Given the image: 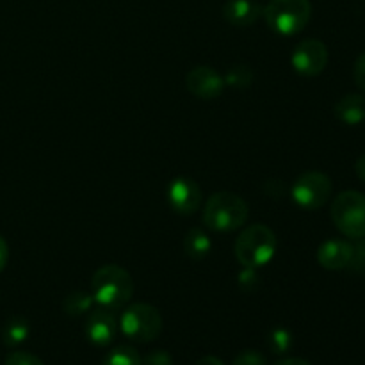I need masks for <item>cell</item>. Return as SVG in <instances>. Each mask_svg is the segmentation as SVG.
I'll return each mask as SVG.
<instances>
[{"label":"cell","mask_w":365,"mask_h":365,"mask_svg":"<svg viewBox=\"0 0 365 365\" xmlns=\"http://www.w3.org/2000/svg\"><path fill=\"white\" fill-rule=\"evenodd\" d=\"M353 78H355L356 86L365 91V52L356 57L355 66H353Z\"/></svg>","instance_id":"cell-24"},{"label":"cell","mask_w":365,"mask_h":365,"mask_svg":"<svg viewBox=\"0 0 365 365\" xmlns=\"http://www.w3.org/2000/svg\"><path fill=\"white\" fill-rule=\"evenodd\" d=\"M225 86H232L235 89L248 88L253 82V71L246 64H234L225 73Z\"/></svg>","instance_id":"cell-19"},{"label":"cell","mask_w":365,"mask_h":365,"mask_svg":"<svg viewBox=\"0 0 365 365\" xmlns=\"http://www.w3.org/2000/svg\"><path fill=\"white\" fill-rule=\"evenodd\" d=\"M195 365H225V364L221 362V360L217 359V356L209 355V356H203V359H200Z\"/></svg>","instance_id":"cell-28"},{"label":"cell","mask_w":365,"mask_h":365,"mask_svg":"<svg viewBox=\"0 0 365 365\" xmlns=\"http://www.w3.org/2000/svg\"><path fill=\"white\" fill-rule=\"evenodd\" d=\"M212 250L210 237L202 228H191L184 237V252L189 259L203 260Z\"/></svg>","instance_id":"cell-15"},{"label":"cell","mask_w":365,"mask_h":365,"mask_svg":"<svg viewBox=\"0 0 365 365\" xmlns=\"http://www.w3.org/2000/svg\"><path fill=\"white\" fill-rule=\"evenodd\" d=\"M93 302H95V299H93L91 294L82 291H75L64 298L63 310L68 314V316L78 317L82 316V314L88 312V310H91Z\"/></svg>","instance_id":"cell-17"},{"label":"cell","mask_w":365,"mask_h":365,"mask_svg":"<svg viewBox=\"0 0 365 365\" xmlns=\"http://www.w3.org/2000/svg\"><path fill=\"white\" fill-rule=\"evenodd\" d=\"M29 331H31V328H29L27 319H24V317H11L2 328L4 344L9 346V348L20 346L21 342L27 341Z\"/></svg>","instance_id":"cell-16"},{"label":"cell","mask_w":365,"mask_h":365,"mask_svg":"<svg viewBox=\"0 0 365 365\" xmlns=\"http://www.w3.org/2000/svg\"><path fill=\"white\" fill-rule=\"evenodd\" d=\"M291 63L298 73L305 77H316L327 68L328 48L319 39H303L292 50Z\"/></svg>","instance_id":"cell-8"},{"label":"cell","mask_w":365,"mask_h":365,"mask_svg":"<svg viewBox=\"0 0 365 365\" xmlns=\"http://www.w3.org/2000/svg\"><path fill=\"white\" fill-rule=\"evenodd\" d=\"M121 331L125 337L134 342H152L163 331V317L153 305L148 303H134L127 307L120 319Z\"/></svg>","instance_id":"cell-5"},{"label":"cell","mask_w":365,"mask_h":365,"mask_svg":"<svg viewBox=\"0 0 365 365\" xmlns=\"http://www.w3.org/2000/svg\"><path fill=\"white\" fill-rule=\"evenodd\" d=\"M118 331V321L113 310L98 309L89 314L86 321V335L95 346H109Z\"/></svg>","instance_id":"cell-11"},{"label":"cell","mask_w":365,"mask_h":365,"mask_svg":"<svg viewBox=\"0 0 365 365\" xmlns=\"http://www.w3.org/2000/svg\"><path fill=\"white\" fill-rule=\"evenodd\" d=\"M353 259V245L344 239H328L317 250V262L330 271H341L349 267Z\"/></svg>","instance_id":"cell-12"},{"label":"cell","mask_w":365,"mask_h":365,"mask_svg":"<svg viewBox=\"0 0 365 365\" xmlns=\"http://www.w3.org/2000/svg\"><path fill=\"white\" fill-rule=\"evenodd\" d=\"M134 294L130 273L116 264L102 266L91 278V296L100 307L118 310L127 305Z\"/></svg>","instance_id":"cell-1"},{"label":"cell","mask_w":365,"mask_h":365,"mask_svg":"<svg viewBox=\"0 0 365 365\" xmlns=\"http://www.w3.org/2000/svg\"><path fill=\"white\" fill-rule=\"evenodd\" d=\"M234 365H266V356L260 351L248 349V351H242L235 356Z\"/></svg>","instance_id":"cell-22"},{"label":"cell","mask_w":365,"mask_h":365,"mask_svg":"<svg viewBox=\"0 0 365 365\" xmlns=\"http://www.w3.org/2000/svg\"><path fill=\"white\" fill-rule=\"evenodd\" d=\"M331 220L346 237H365V195L359 191L341 192L331 203Z\"/></svg>","instance_id":"cell-6"},{"label":"cell","mask_w":365,"mask_h":365,"mask_svg":"<svg viewBox=\"0 0 365 365\" xmlns=\"http://www.w3.org/2000/svg\"><path fill=\"white\" fill-rule=\"evenodd\" d=\"M102 365H143V360L132 346H118L107 353Z\"/></svg>","instance_id":"cell-18"},{"label":"cell","mask_w":365,"mask_h":365,"mask_svg":"<svg viewBox=\"0 0 365 365\" xmlns=\"http://www.w3.org/2000/svg\"><path fill=\"white\" fill-rule=\"evenodd\" d=\"M4 365H45L36 355L27 351H14L6 359Z\"/></svg>","instance_id":"cell-21"},{"label":"cell","mask_w":365,"mask_h":365,"mask_svg":"<svg viewBox=\"0 0 365 365\" xmlns=\"http://www.w3.org/2000/svg\"><path fill=\"white\" fill-rule=\"evenodd\" d=\"M292 334L285 328H274V330L269 331L267 335V344H269V349L274 353V355H284L289 349L292 348Z\"/></svg>","instance_id":"cell-20"},{"label":"cell","mask_w":365,"mask_h":365,"mask_svg":"<svg viewBox=\"0 0 365 365\" xmlns=\"http://www.w3.org/2000/svg\"><path fill=\"white\" fill-rule=\"evenodd\" d=\"M168 200H170V205L173 207V210L189 216L195 210H198L200 203H202V189L191 178L178 177L168 185Z\"/></svg>","instance_id":"cell-9"},{"label":"cell","mask_w":365,"mask_h":365,"mask_svg":"<svg viewBox=\"0 0 365 365\" xmlns=\"http://www.w3.org/2000/svg\"><path fill=\"white\" fill-rule=\"evenodd\" d=\"M359 245L353 246V259L349 262V267L355 271H362L365 267V237L356 239Z\"/></svg>","instance_id":"cell-23"},{"label":"cell","mask_w":365,"mask_h":365,"mask_svg":"<svg viewBox=\"0 0 365 365\" xmlns=\"http://www.w3.org/2000/svg\"><path fill=\"white\" fill-rule=\"evenodd\" d=\"M335 116L339 121L355 127L365 121V96L359 93L346 95L335 103Z\"/></svg>","instance_id":"cell-14"},{"label":"cell","mask_w":365,"mask_h":365,"mask_svg":"<svg viewBox=\"0 0 365 365\" xmlns=\"http://www.w3.org/2000/svg\"><path fill=\"white\" fill-rule=\"evenodd\" d=\"M145 365H173V359L166 351H153L145 359Z\"/></svg>","instance_id":"cell-25"},{"label":"cell","mask_w":365,"mask_h":365,"mask_svg":"<svg viewBox=\"0 0 365 365\" xmlns=\"http://www.w3.org/2000/svg\"><path fill=\"white\" fill-rule=\"evenodd\" d=\"M274 365H312L310 362L303 359H284V360H278Z\"/></svg>","instance_id":"cell-29"},{"label":"cell","mask_w":365,"mask_h":365,"mask_svg":"<svg viewBox=\"0 0 365 365\" xmlns=\"http://www.w3.org/2000/svg\"><path fill=\"white\" fill-rule=\"evenodd\" d=\"M248 220V205L234 192H216L203 210V221L216 232H234Z\"/></svg>","instance_id":"cell-3"},{"label":"cell","mask_w":365,"mask_h":365,"mask_svg":"<svg viewBox=\"0 0 365 365\" xmlns=\"http://www.w3.org/2000/svg\"><path fill=\"white\" fill-rule=\"evenodd\" d=\"M334 184L328 175L321 171H305L292 185V200L305 210H317L330 200Z\"/></svg>","instance_id":"cell-7"},{"label":"cell","mask_w":365,"mask_h":365,"mask_svg":"<svg viewBox=\"0 0 365 365\" xmlns=\"http://www.w3.org/2000/svg\"><path fill=\"white\" fill-rule=\"evenodd\" d=\"M277 235L262 223L246 227L235 241V257L248 269H259L271 262L277 253Z\"/></svg>","instance_id":"cell-2"},{"label":"cell","mask_w":365,"mask_h":365,"mask_svg":"<svg viewBox=\"0 0 365 365\" xmlns=\"http://www.w3.org/2000/svg\"><path fill=\"white\" fill-rule=\"evenodd\" d=\"M269 29L282 36H294L307 27L312 16L310 0H271L262 11Z\"/></svg>","instance_id":"cell-4"},{"label":"cell","mask_w":365,"mask_h":365,"mask_svg":"<svg viewBox=\"0 0 365 365\" xmlns=\"http://www.w3.org/2000/svg\"><path fill=\"white\" fill-rule=\"evenodd\" d=\"M189 93L198 98L212 100L223 93L225 78L210 66H196L185 77Z\"/></svg>","instance_id":"cell-10"},{"label":"cell","mask_w":365,"mask_h":365,"mask_svg":"<svg viewBox=\"0 0 365 365\" xmlns=\"http://www.w3.org/2000/svg\"><path fill=\"white\" fill-rule=\"evenodd\" d=\"M7 259H9V250H7V242L4 241V237L0 235V271L6 267Z\"/></svg>","instance_id":"cell-26"},{"label":"cell","mask_w":365,"mask_h":365,"mask_svg":"<svg viewBox=\"0 0 365 365\" xmlns=\"http://www.w3.org/2000/svg\"><path fill=\"white\" fill-rule=\"evenodd\" d=\"M262 7L255 0H228L223 6V16L235 27H250L259 20Z\"/></svg>","instance_id":"cell-13"},{"label":"cell","mask_w":365,"mask_h":365,"mask_svg":"<svg viewBox=\"0 0 365 365\" xmlns=\"http://www.w3.org/2000/svg\"><path fill=\"white\" fill-rule=\"evenodd\" d=\"M355 171H356V177H359L362 182H365V153L359 160H356Z\"/></svg>","instance_id":"cell-27"}]
</instances>
